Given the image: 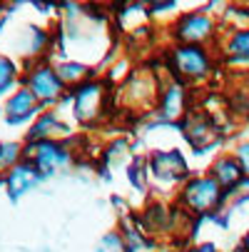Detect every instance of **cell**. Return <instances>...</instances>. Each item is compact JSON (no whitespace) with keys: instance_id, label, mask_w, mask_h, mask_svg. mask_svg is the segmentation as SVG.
Instances as JSON below:
<instances>
[{"instance_id":"cell-1","label":"cell","mask_w":249,"mask_h":252,"mask_svg":"<svg viewBox=\"0 0 249 252\" xmlns=\"http://www.w3.org/2000/svg\"><path fill=\"white\" fill-rule=\"evenodd\" d=\"M185 202L197 210V212H204L209 207H215L220 202V183L212 177H197L185 188Z\"/></svg>"},{"instance_id":"cell-2","label":"cell","mask_w":249,"mask_h":252,"mask_svg":"<svg viewBox=\"0 0 249 252\" xmlns=\"http://www.w3.org/2000/svg\"><path fill=\"white\" fill-rule=\"evenodd\" d=\"M174 65L182 75L190 78H199L207 73V55L199 48H177L174 50Z\"/></svg>"},{"instance_id":"cell-3","label":"cell","mask_w":249,"mask_h":252,"mask_svg":"<svg viewBox=\"0 0 249 252\" xmlns=\"http://www.w3.org/2000/svg\"><path fill=\"white\" fill-rule=\"evenodd\" d=\"M177 32H180L182 40L197 43V40H204L207 35L212 32V23H209V18H204V15H185Z\"/></svg>"},{"instance_id":"cell-4","label":"cell","mask_w":249,"mask_h":252,"mask_svg":"<svg viewBox=\"0 0 249 252\" xmlns=\"http://www.w3.org/2000/svg\"><path fill=\"white\" fill-rule=\"evenodd\" d=\"M155 170L157 175H165V177H177L185 172V160L180 153H160L155 155Z\"/></svg>"},{"instance_id":"cell-5","label":"cell","mask_w":249,"mask_h":252,"mask_svg":"<svg viewBox=\"0 0 249 252\" xmlns=\"http://www.w3.org/2000/svg\"><path fill=\"white\" fill-rule=\"evenodd\" d=\"M32 90H35V95L50 100L60 93V80L50 73V70H40V73L32 75Z\"/></svg>"},{"instance_id":"cell-6","label":"cell","mask_w":249,"mask_h":252,"mask_svg":"<svg viewBox=\"0 0 249 252\" xmlns=\"http://www.w3.org/2000/svg\"><path fill=\"white\" fill-rule=\"evenodd\" d=\"M242 172H244L242 165L234 162V160H220V162L215 165V177H217V183L224 185V188L237 185L239 180H242Z\"/></svg>"},{"instance_id":"cell-7","label":"cell","mask_w":249,"mask_h":252,"mask_svg":"<svg viewBox=\"0 0 249 252\" xmlns=\"http://www.w3.org/2000/svg\"><path fill=\"white\" fill-rule=\"evenodd\" d=\"M97 102H100V88H97V85L83 88V90H80V97H78L80 118H92L95 110H97Z\"/></svg>"},{"instance_id":"cell-8","label":"cell","mask_w":249,"mask_h":252,"mask_svg":"<svg viewBox=\"0 0 249 252\" xmlns=\"http://www.w3.org/2000/svg\"><path fill=\"white\" fill-rule=\"evenodd\" d=\"M30 107H32V95L23 90V93H18V95L10 100L8 113H10V118H13V120H18V118H23V115H28V113H30Z\"/></svg>"},{"instance_id":"cell-9","label":"cell","mask_w":249,"mask_h":252,"mask_svg":"<svg viewBox=\"0 0 249 252\" xmlns=\"http://www.w3.org/2000/svg\"><path fill=\"white\" fill-rule=\"evenodd\" d=\"M182 102H185V95L180 88H169L165 93V115L167 118H177L182 113Z\"/></svg>"},{"instance_id":"cell-10","label":"cell","mask_w":249,"mask_h":252,"mask_svg":"<svg viewBox=\"0 0 249 252\" xmlns=\"http://www.w3.org/2000/svg\"><path fill=\"white\" fill-rule=\"evenodd\" d=\"M30 183H32L30 167H18V170L13 172V177H10V190H13V192H20V190H25Z\"/></svg>"},{"instance_id":"cell-11","label":"cell","mask_w":249,"mask_h":252,"mask_svg":"<svg viewBox=\"0 0 249 252\" xmlns=\"http://www.w3.org/2000/svg\"><path fill=\"white\" fill-rule=\"evenodd\" d=\"M232 55H249V30H239L234 35V40L229 43Z\"/></svg>"},{"instance_id":"cell-12","label":"cell","mask_w":249,"mask_h":252,"mask_svg":"<svg viewBox=\"0 0 249 252\" xmlns=\"http://www.w3.org/2000/svg\"><path fill=\"white\" fill-rule=\"evenodd\" d=\"M60 78L62 80H78V78H83V67L80 65H65L60 70Z\"/></svg>"},{"instance_id":"cell-13","label":"cell","mask_w":249,"mask_h":252,"mask_svg":"<svg viewBox=\"0 0 249 252\" xmlns=\"http://www.w3.org/2000/svg\"><path fill=\"white\" fill-rule=\"evenodd\" d=\"M97 252H122V242H120V237L110 235L108 240L102 242V247H100Z\"/></svg>"},{"instance_id":"cell-14","label":"cell","mask_w":249,"mask_h":252,"mask_svg":"<svg viewBox=\"0 0 249 252\" xmlns=\"http://www.w3.org/2000/svg\"><path fill=\"white\" fill-rule=\"evenodd\" d=\"M10 78H13V67H10V63L0 60V90H3V88L10 83Z\"/></svg>"},{"instance_id":"cell-15","label":"cell","mask_w":249,"mask_h":252,"mask_svg":"<svg viewBox=\"0 0 249 252\" xmlns=\"http://www.w3.org/2000/svg\"><path fill=\"white\" fill-rule=\"evenodd\" d=\"M15 155H18L15 145H8V148H3V150H0V165H3V162H10Z\"/></svg>"},{"instance_id":"cell-16","label":"cell","mask_w":249,"mask_h":252,"mask_svg":"<svg viewBox=\"0 0 249 252\" xmlns=\"http://www.w3.org/2000/svg\"><path fill=\"white\" fill-rule=\"evenodd\" d=\"M239 165H242L244 172H249V142L242 145V150H239Z\"/></svg>"},{"instance_id":"cell-17","label":"cell","mask_w":249,"mask_h":252,"mask_svg":"<svg viewBox=\"0 0 249 252\" xmlns=\"http://www.w3.org/2000/svg\"><path fill=\"white\" fill-rule=\"evenodd\" d=\"M197 252H217V250H215V247H212V245H204V247H199Z\"/></svg>"},{"instance_id":"cell-18","label":"cell","mask_w":249,"mask_h":252,"mask_svg":"<svg viewBox=\"0 0 249 252\" xmlns=\"http://www.w3.org/2000/svg\"><path fill=\"white\" fill-rule=\"evenodd\" d=\"M244 245H247V252H249V232H247V237H244Z\"/></svg>"}]
</instances>
